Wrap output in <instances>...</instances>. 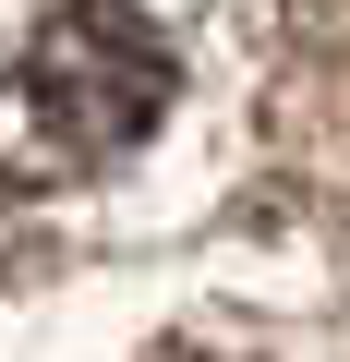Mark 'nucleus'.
<instances>
[{
	"instance_id": "obj_1",
	"label": "nucleus",
	"mask_w": 350,
	"mask_h": 362,
	"mask_svg": "<svg viewBox=\"0 0 350 362\" xmlns=\"http://www.w3.org/2000/svg\"><path fill=\"white\" fill-rule=\"evenodd\" d=\"M157 109H169V37L133 0H49L0 49V169L13 181L109 169L157 133Z\"/></svg>"
},
{
	"instance_id": "obj_2",
	"label": "nucleus",
	"mask_w": 350,
	"mask_h": 362,
	"mask_svg": "<svg viewBox=\"0 0 350 362\" xmlns=\"http://www.w3.org/2000/svg\"><path fill=\"white\" fill-rule=\"evenodd\" d=\"M182 362H218V350H182Z\"/></svg>"
}]
</instances>
